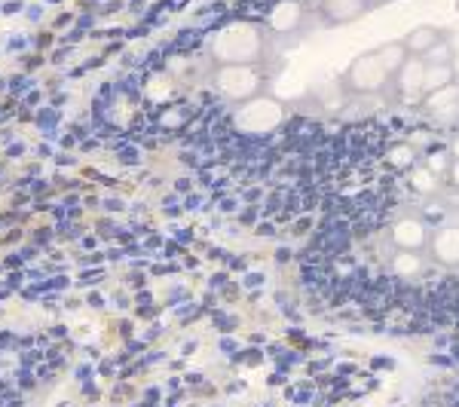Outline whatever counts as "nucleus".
Masks as SVG:
<instances>
[{"instance_id": "nucleus-13", "label": "nucleus", "mask_w": 459, "mask_h": 407, "mask_svg": "<svg viewBox=\"0 0 459 407\" xmlns=\"http://www.w3.org/2000/svg\"><path fill=\"white\" fill-rule=\"evenodd\" d=\"M389 162L395 169H413V162H417V157H413V147L407 144H395L389 151Z\"/></svg>"}, {"instance_id": "nucleus-10", "label": "nucleus", "mask_w": 459, "mask_h": 407, "mask_svg": "<svg viewBox=\"0 0 459 407\" xmlns=\"http://www.w3.org/2000/svg\"><path fill=\"white\" fill-rule=\"evenodd\" d=\"M454 83H456L454 65H426V95H435Z\"/></svg>"}, {"instance_id": "nucleus-16", "label": "nucleus", "mask_w": 459, "mask_h": 407, "mask_svg": "<svg viewBox=\"0 0 459 407\" xmlns=\"http://www.w3.org/2000/svg\"><path fill=\"white\" fill-rule=\"evenodd\" d=\"M450 157H454V160H459V135L454 138V144H450Z\"/></svg>"}, {"instance_id": "nucleus-2", "label": "nucleus", "mask_w": 459, "mask_h": 407, "mask_svg": "<svg viewBox=\"0 0 459 407\" xmlns=\"http://www.w3.org/2000/svg\"><path fill=\"white\" fill-rule=\"evenodd\" d=\"M343 83L355 95H377L392 83V71L380 58V49H368V53L355 56L352 65L343 74Z\"/></svg>"}, {"instance_id": "nucleus-3", "label": "nucleus", "mask_w": 459, "mask_h": 407, "mask_svg": "<svg viewBox=\"0 0 459 407\" xmlns=\"http://www.w3.org/2000/svg\"><path fill=\"white\" fill-rule=\"evenodd\" d=\"M214 83H218V89L227 99L246 101L261 92L264 77L257 71V65H224V68L214 74Z\"/></svg>"}, {"instance_id": "nucleus-1", "label": "nucleus", "mask_w": 459, "mask_h": 407, "mask_svg": "<svg viewBox=\"0 0 459 407\" xmlns=\"http://www.w3.org/2000/svg\"><path fill=\"white\" fill-rule=\"evenodd\" d=\"M212 53L221 65H257L264 58V31L248 22L230 25L212 40Z\"/></svg>"}, {"instance_id": "nucleus-12", "label": "nucleus", "mask_w": 459, "mask_h": 407, "mask_svg": "<svg viewBox=\"0 0 459 407\" xmlns=\"http://www.w3.org/2000/svg\"><path fill=\"white\" fill-rule=\"evenodd\" d=\"M411 187L417 190V194H423V196L435 194V187H438V175H435L426 162H423V166H413L411 169Z\"/></svg>"}, {"instance_id": "nucleus-9", "label": "nucleus", "mask_w": 459, "mask_h": 407, "mask_svg": "<svg viewBox=\"0 0 459 407\" xmlns=\"http://www.w3.org/2000/svg\"><path fill=\"white\" fill-rule=\"evenodd\" d=\"M303 19H307L303 4H298V0H282V4L270 13V28L279 34H291L303 25Z\"/></svg>"}, {"instance_id": "nucleus-8", "label": "nucleus", "mask_w": 459, "mask_h": 407, "mask_svg": "<svg viewBox=\"0 0 459 407\" xmlns=\"http://www.w3.org/2000/svg\"><path fill=\"white\" fill-rule=\"evenodd\" d=\"M432 257L441 266H459V227H441L435 230V236L429 239Z\"/></svg>"}, {"instance_id": "nucleus-5", "label": "nucleus", "mask_w": 459, "mask_h": 407, "mask_svg": "<svg viewBox=\"0 0 459 407\" xmlns=\"http://www.w3.org/2000/svg\"><path fill=\"white\" fill-rule=\"evenodd\" d=\"M389 239L395 242L402 251H420V248L429 246V239H432V236H429V227L423 224V221L402 218V221H395V224H392Z\"/></svg>"}, {"instance_id": "nucleus-7", "label": "nucleus", "mask_w": 459, "mask_h": 407, "mask_svg": "<svg viewBox=\"0 0 459 407\" xmlns=\"http://www.w3.org/2000/svg\"><path fill=\"white\" fill-rule=\"evenodd\" d=\"M447 40V31L444 28H435V25H417L413 31H407L402 37V47L407 49V56H417V58H426L432 53L438 43Z\"/></svg>"}, {"instance_id": "nucleus-6", "label": "nucleus", "mask_w": 459, "mask_h": 407, "mask_svg": "<svg viewBox=\"0 0 459 407\" xmlns=\"http://www.w3.org/2000/svg\"><path fill=\"white\" fill-rule=\"evenodd\" d=\"M368 13L365 0H318V16L325 25H350Z\"/></svg>"}, {"instance_id": "nucleus-4", "label": "nucleus", "mask_w": 459, "mask_h": 407, "mask_svg": "<svg viewBox=\"0 0 459 407\" xmlns=\"http://www.w3.org/2000/svg\"><path fill=\"white\" fill-rule=\"evenodd\" d=\"M392 89L402 101H420L426 99V62L417 56H407L404 65L392 74Z\"/></svg>"}, {"instance_id": "nucleus-17", "label": "nucleus", "mask_w": 459, "mask_h": 407, "mask_svg": "<svg viewBox=\"0 0 459 407\" xmlns=\"http://www.w3.org/2000/svg\"><path fill=\"white\" fill-rule=\"evenodd\" d=\"M365 4H368V6H374V4H380V0H365Z\"/></svg>"}, {"instance_id": "nucleus-14", "label": "nucleus", "mask_w": 459, "mask_h": 407, "mask_svg": "<svg viewBox=\"0 0 459 407\" xmlns=\"http://www.w3.org/2000/svg\"><path fill=\"white\" fill-rule=\"evenodd\" d=\"M423 62L426 65H454V47H450V40L438 43V47L423 58Z\"/></svg>"}, {"instance_id": "nucleus-11", "label": "nucleus", "mask_w": 459, "mask_h": 407, "mask_svg": "<svg viewBox=\"0 0 459 407\" xmlns=\"http://www.w3.org/2000/svg\"><path fill=\"white\" fill-rule=\"evenodd\" d=\"M392 273H395L398 279H413L423 273V257L417 255V251H402V255L392 257Z\"/></svg>"}, {"instance_id": "nucleus-15", "label": "nucleus", "mask_w": 459, "mask_h": 407, "mask_svg": "<svg viewBox=\"0 0 459 407\" xmlns=\"http://www.w3.org/2000/svg\"><path fill=\"white\" fill-rule=\"evenodd\" d=\"M444 178H447V184H450V187L459 190V160L450 162V169H447V172H444Z\"/></svg>"}]
</instances>
